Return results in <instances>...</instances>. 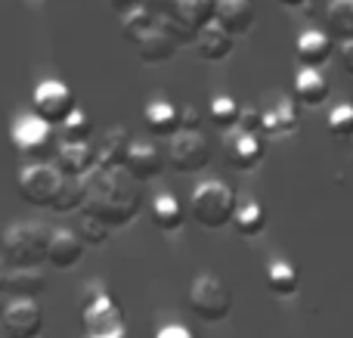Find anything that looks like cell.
Listing matches in <instances>:
<instances>
[{"label":"cell","instance_id":"cell-34","mask_svg":"<svg viewBox=\"0 0 353 338\" xmlns=\"http://www.w3.org/2000/svg\"><path fill=\"white\" fill-rule=\"evenodd\" d=\"M109 233H112V227H105L103 221H97V217H90V215H84V221H81V239L87 242V246H103L105 239H109Z\"/></svg>","mask_w":353,"mask_h":338},{"label":"cell","instance_id":"cell-36","mask_svg":"<svg viewBox=\"0 0 353 338\" xmlns=\"http://www.w3.org/2000/svg\"><path fill=\"white\" fill-rule=\"evenodd\" d=\"M152 338H195V332L189 326H183V323H161Z\"/></svg>","mask_w":353,"mask_h":338},{"label":"cell","instance_id":"cell-27","mask_svg":"<svg viewBox=\"0 0 353 338\" xmlns=\"http://www.w3.org/2000/svg\"><path fill=\"white\" fill-rule=\"evenodd\" d=\"M146 128L159 137H171L180 128V106H174L171 99H152L146 106Z\"/></svg>","mask_w":353,"mask_h":338},{"label":"cell","instance_id":"cell-13","mask_svg":"<svg viewBox=\"0 0 353 338\" xmlns=\"http://www.w3.org/2000/svg\"><path fill=\"white\" fill-rule=\"evenodd\" d=\"M226 159L239 171H254L263 159V140L257 134H251V130L239 128L236 134L226 137Z\"/></svg>","mask_w":353,"mask_h":338},{"label":"cell","instance_id":"cell-22","mask_svg":"<svg viewBox=\"0 0 353 338\" xmlns=\"http://www.w3.org/2000/svg\"><path fill=\"white\" fill-rule=\"evenodd\" d=\"M294 99L304 106H319L329 99V81L319 68L304 66L298 74H294Z\"/></svg>","mask_w":353,"mask_h":338},{"label":"cell","instance_id":"cell-40","mask_svg":"<svg viewBox=\"0 0 353 338\" xmlns=\"http://www.w3.org/2000/svg\"><path fill=\"white\" fill-rule=\"evenodd\" d=\"M279 3H285V6H292V10H298V6H304L307 0H279Z\"/></svg>","mask_w":353,"mask_h":338},{"label":"cell","instance_id":"cell-39","mask_svg":"<svg viewBox=\"0 0 353 338\" xmlns=\"http://www.w3.org/2000/svg\"><path fill=\"white\" fill-rule=\"evenodd\" d=\"M112 3H115L118 10H130V6H137L140 0H112Z\"/></svg>","mask_w":353,"mask_h":338},{"label":"cell","instance_id":"cell-3","mask_svg":"<svg viewBox=\"0 0 353 338\" xmlns=\"http://www.w3.org/2000/svg\"><path fill=\"white\" fill-rule=\"evenodd\" d=\"M50 227L37 221H19L0 236V261L10 267H37L47 261Z\"/></svg>","mask_w":353,"mask_h":338},{"label":"cell","instance_id":"cell-23","mask_svg":"<svg viewBox=\"0 0 353 338\" xmlns=\"http://www.w3.org/2000/svg\"><path fill=\"white\" fill-rule=\"evenodd\" d=\"M230 223H236L239 236H257L263 227H267V208L251 196L236 199V211H232Z\"/></svg>","mask_w":353,"mask_h":338},{"label":"cell","instance_id":"cell-38","mask_svg":"<svg viewBox=\"0 0 353 338\" xmlns=\"http://www.w3.org/2000/svg\"><path fill=\"white\" fill-rule=\"evenodd\" d=\"M338 59H341V68H344V72L353 74V37L341 41V47H338Z\"/></svg>","mask_w":353,"mask_h":338},{"label":"cell","instance_id":"cell-19","mask_svg":"<svg viewBox=\"0 0 353 338\" xmlns=\"http://www.w3.org/2000/svg\"><path fill=\"white\" fill-rule=\"evenodd\" d=\"M195 47H199V53L205 56V59L220 62V59H226V56L232 53L236 37H232L230 31L220 28L217 22H208V25H201V28L195 31Z\"/></svg>","mask_w":353,"mask_h":338},{"label":"cell","instance_id":"cell-12","mask_svg":"<svg viewBox=\"0 0 353 338\" xmlns=\"http://www.w3.org/2000/svg\"><path fill=\"white\" fill-rule=\"evenodd\" d=\"M81 255H84V239H81L74 230H68V227L50 230L47 261L56 267V270H72V267L81 261Z\"/></svg>","mask_w":353,"mask_h":338},{"label":"cell","instance_id":"cell-17","mask_svg":"<svg viewBox=\"0 0 353 338\" xmlns=\"http://www.w3.org/2000/svg\"><path fill=\"white\" fill-rule=\"evenodd\" d=\"M211 19L236 37V34H245L254 25V6H251V0H214Z\"/></svg>","mask_w":353,"mask_h":338},{"label":"cell","instance_id":"cell-14","mask_svg":"<svg viewBox=\"0 0 353 338\" xmlns=\"http://www.w3.org/2000/svg\"><path fill=\"white\" fill-rule=\"evenodd\" d=\"M47 289V279L37 267H10L0 273V295L10 298H37Z\"/></svg>","mask_w":353,"mask_h":338},{"label":"cell","instance_id":"cell-33","mask_svg":"<svg viewBox=\"0 0 353 338\" xmlns=\"http://www.w3.org/2000/svg\"><path fill=\"white\" fill-rule=\"evenodd\" d=\"M211 121L217 124V128H232L239 118V103L232 97H226V93H217V97H211Z\"/></svg>","mask_w":353,"mask_h":338},{"label":"cell","instance_id":"cell-26","mask_svg":"<svg viewBox=\"0 0 353 338\" xmlns=\"http://www.w3.org/2000/svg\"><path fill=\"white\" fill-rule=\"evenodd\" d=\"M267 289L273 292V295H282V298L294 295V292H298V267H294L288 258L276 255V258L267 264Z\"/></svg>","mask_w":353,"mask_h":338},{"label":"cell","instance_id":"cell-32","mask_svg":"<svg viewBox=\"0 0 353 338\" xmlns=\"http://www.w3.org/2000/svg\"><path fill=\"white\" fill-rule=\"evenodd\" d=\"M155 19H152V12L146 10V6H130V10H124V19H121V31H124V37H128L130 43H137L140 41V34L152 25Z\"/></svg>","mask_w":353,"mask_h":338},{"label":"cell","instance_id":"cell-29","mask_svg":"<svg viewBox=\"0 0 353 338\" xmlns=\"http://www.w3.org/2000/svg\"><path fill=\"white\" fill-rule=\"evenodd\" d=\"M325 124H329L332 140L341 143V146H353V106L350 103H338L335 109H329Z\"/></svg>","mask_w":353,"mask_h":338},{"label":"cell","instance_id":"cell-11","mask_svg":"<svg viewBox=\"0 0 353 338\" xmlns=\"http://www.w3.org/2000/svg\"><path fill=\"white\" fill-rule=\"evenodd\" d=\"M159 3L171 28H180L186 34H195L214 16V0H159Z\"/></svg>","mask_w":353,"mask_h":338},{"label":"cell","instance_id":"cell-24","mask_svg":"<svg viewBox=\"0 0 353 338\" xmlns=\"http://www.w3.org/2000/svg\"><path fill=\"white\" fill-rule=\"evenodd\" d=\"M149 215H152V223L161 230H180L183 221H186V208L183 202L174 196V192H159L149 205Z\"/></svg>","mask_w":353,"mask_h":338},{"label":"cell","instance_id":"cell-20","mask_svg":"<svg viewBox=\"0 0 353 338\" xmlns=\"http://www.w3.org/2000/svg\"><path fill=\"white\" fill-rule=\"evenodd\" d=\"M93 165H97V155L90 143H62L56 152V168L62 171V177H84Z\"/></svg>","mask_w":353,"mask_h":338},{"label":"cell","instance_id":"cell-28","mask_svg":"<svg viewBox=\"0 0 353 338\" xmlns=\"http://www.w3.org/2000/svg\"><path fill=\"white\" fill-rule=\"evenodd\" d=\"M325 28L338 41L353 37V0H329L325 3Z\"/></svg>","mask_w":353,"mask_h":338},{"label":"cell","instance_id":"cell-1","mask_svg":"<svg viewBox=\"0 0 353 338\" xmlns=\"http://www.w3.org/2000/svg\"><path fill=\"white\" fill-rule=\"evenodd\" d=\"M84 215L103 221L105 227H124L140 211V186L134 174L121 168H97L84 174Z\"/></svg>","mask_w":353,"mask_h":338},{"label":"cell","instance_id":"cell-31","mask_svg":"<svg viewBox=\"0 0 353 338\" xmlns=\"http://www.w3.org/2000/svg\"><path fill=\"white\" fill-rule=\"evenodd\" d=\"M59 128H62V143H87V140H90L93 124H90V118H87L84 112L74 106Z\"/></svg>","mask_w":353,"mask_h":338},{"label":"cell","instance_id":"cell-37","mask_svg":"<svg viewBox=\"0 0 353 338\" xmlns=\"http://www.w3.org/2000/svg\"><path fill=\"white\" fill-rule=\"evenodd\" d=\"M199 121H201V112L192 103L180 106V128H199Z\"/></svg>","mask_w":353,"mask_h":338},{"label":"cell","instance_id":"cell-7","mask_svg":"<svg viewBox=\"0 0 353 338\" xmlns=\"http://www.w3.org/2000/svg\"><path fill=\"white\" fill-rule=\"evenodd\" d=\"M31 109H34V115L43 118L50 128H56V124L65 121L68 112L74 109L72 87H68L65 81H56V78L41 81V84L34 87V93H31Z\"/></svg>","mask_w":353,"mask_h":338},{"label":"cell","instance_id":"cell-35","mask_svg":"<svg viewBox=\"0 0 353 338\" xmlns=\"http://www.w3.org/2000/svg\"><path fill=\"white\" fill-rule=\"evenodd\" d=\"M236 124L242 130H251V134H261V109H254V106H239V118Z\"/></svg>","mask_w":353,"mask_h":338},{"label":"cell","instance_id":"cell-6","mask_svg":"<svg viewBox=\"0 0 353 338\" xmlns=\"http://www.w3.org/2000/svg\"><path fill=\"white\" fill-rule=\"evenodd\" d=\"M168 161L180 174H199L211 161V146L199 128H176L168 143Z\"/></svg>","mask_w":353,"mask_h":338},{"label":"cell","instance_id":"cell-30","mask_svg":"<svg viewBox=\"0 0 353 338\" xmlns=\"http://www.w3.org/2000/svg\"><path fill=\"white\" fill-rule=\"evenodd\" d=\"M81 202H84V180L81 177H62V186H59V192H56V199L50 202V208L59 211V215H65V211L81 208Z\"/></svg>","mask_w":353,"mask_h":338},{"label":"cell","instance_id":"cell-25","mask_svg":"<svg viewBox=\"0 0 353 338\" xmlns=\"http://www.w3.org/2000/svg\"><path fill=\"white\" fill-rule=\"evenodd\" d=\"M128 130L124 128H112L105 130L103 143L93 146V155H97V168H121L124 165V152H128Z\"/></svg>","mask_w":353,"mask_h":338},{"label":"cell","instance_id":"cell-21","mask_svg":"<svg viewBox=\"0 0 353 338\" xmlns=\"http://www.w3.org/2000/svg\"><path fill=\"white\" fill-rule=\"evenodd\" d=\"M294 53H298L301 66L319 68V66H325L332 56V37L319 28H307V31H301L298 43H294Z\"/></svg>","mask_w":353,"mask_h":338},{"label":"cell","instance_id":"cell-10","mask_svg":"<svg viewBox=\"0 0 353 338\" xmlns=\"http://www.w3.org/2000/svg\"><path fill=\"white\" fill-rule=\"evenodd\" d=\"M10 140L16 146V152L25 155V159H43L50 152V143H53V128L43 118H37L34 112L31 115H19L12 121Z\"/></svg>","mask_w":353,"mask_h":338},{"label":"cell","instance_id":"cell-5","mask_svg":"<svg viewBox=\"0 0 353 338\" xmlns=\"http://www.w3.org/2000/svg\"><path fill=\"white\" fill-rule=\"evenodd\" d=\"M186 298H189V310L205 323L226 320V317L232 314V304H236L230 286H226L217 273H199V277L192 279V286H189Z\"/></svg>","mask_w":353,"mask_h":338},{"label":"cell","instance_id":"cell-2","mask_svg":"<svg viewBox=\"0 0 353 338\" xmlns=\"http://www.w3.org/2000/svg\"><path fill=\"white\" fill-rule=\"evenodd\" d=\"M81 326L84 338H124V314L103 279H90L81 292Z\"/></svg>","mask_w":353,"mask_h":338},{"label":"cell","instance_id":"cell-9","mask_svg":"<svg viewBox=\"0 0 353 338\" xmlns=\"http://www.w3.org/2000/svg\"><path fill=\"white\" fill-rule=\"evenodd\" d=\"M0 332L6 338H41L43 310L37 298H10L0 314Z\"/></svg>","mask_w":353,"mask_h":338},{"label":"cell","instance_id":"cell-16","mask_svg":"<svg viewBox=\"0 0 353 338\" xmlns=\"http://www.w3.org/2000/svg\"><path fill=\"white\" fill-rule=\"evenodd\" d=\"M124 168L134 174L137 180H149V177H159L161 168H165V159L161 152L146 140H130L128 143V152H124Z\"/></svg>","mask_w":353,"mask_h":338},{"label":"cell","instance_id":"cell-8","mask_svg":"<svg viewBox=\"0 0 353 338\" xmlns=\"http://www.w3.org/2000/svg\"><path fill=\"white\" fill-rule=\"evenodd\" d=\"M62 186V171L50 161H31L19 171V196L31 205H50Z\"/></svg>","mask_w":353,"mask_h":338},{"label":"cell","instance_id":"cell-15","mask_svg":"<svg viewBox=\"0 0 353 338\" xmlns=\"http://www.w3.org/2000/svg\"><path fill=\"white\" fill-rule=\"evenodd\" d=\"M140 50V56L146 62H168L171 56L176 53V37H174V28L171 25H159L152 22L146 31L140 34V41L134 43Z\"/></svg>","mask_w":353,"mask_h":338},{"label":"cell","instance_id":"cell-18","mask_svg":"<svg viewBox=\"0 0 353 338\" xmlns=\"http://www.w3.org/2000/svg\"><path fill=\"white\" fill-rule=\"evenodd\" d=\"M301 115L294 99H276L273 109L261 112V134L267 137H288L292 130H298Z\"/></svg>","mask_w":353,"mask_h":338},{"label":"cell","instance_id":"cell-4","mask_svg":"<svg viewBox=\"0 0 353 338\" xmlns=\"http://www.w3.org/2000/svg\"><path fill=\"white\" fill-rule=\"evenodd\" d=\"M236 190H232L226 180L211 177L201 180L199 186L189 196V215L208 230H220L232 221V211H236Z\"/></svg>","mask_w":353,"mask_h":338}]
</instances>
